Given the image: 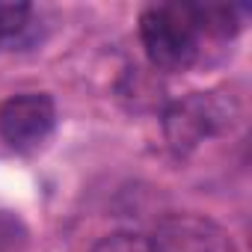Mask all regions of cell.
Instances as JSON below:
<instances>
[{
	"label": "cell",
	"instance_id": "2",
	"mask_svg": "<svg viewBox=\"0 0 252 252\" xmlns=\"http://www.w3.org/2000/svg\"><path fill=\"white\" fill-rule=\"evenodd\" d=\"M234 116H237V104L231 95H225V92H193L166 110L163 131H166L169 146L178 155H190L208 137H217L220 131L231 128Z\"/></svg>",
	"mask_w": 252,
	"mask_h": 252
},
{
	"label": "cell",
	"instance_id": "3",
	"mask_svg": "<svg viewBox=\"0 0 252 252\" xmlns=\"http://www.w3.org/2000/svg\"><path fill=\"white\" fill-rule=\"evenodd\" d=\"M57 125L54 98L45 92H24L0 104V140L15 152L42 146Z\"/></svg>",
	"mask_w": 252,
	"mask_h": 252
},
{
	"label": "cell",
	"instance_id": "6",
	"mask_svg": "<svg viewBox=\"0 0 252 252\" xmlns=\"http://www.w3.org/2000/svg\"><path fill=\"white\" fill-rule=\"evenodd\" d=\"M92 252H152L146 237L137 234H110L92 246Z\"/></svg>",
	"mask_w": 252,
	"mask_h": 252
},
{
	"label": "cell",
	"instance_id": "5",
	"mask_svg": "<svg viewBox=\"0 0 252 252\" xmlns=\"http://www.w3.org/2000/svg\"><path fill=\"white\" fill-rule=\"evenodd\" d=\"M36 36L39 24L30 3H0V51L27 48Z\"/></svg>",
	"mask_w": 252,
	"mask_h": 252
},
{
	"label": "cell",
	"instance_id": "4",
	"mask_svg": "<svg viewBox=\"0 0 252 252\" xmlns=\"http://www.w3.org/2000/svg\"><path fill=\"white\" fill-rule=\"evenodd\" d=\"M152 252H237L231 234L220 228L214 220H205L199 214H169L163 217L152 237Z\"/></svg>",
	"mask_w": 252,
	"mask_h": 252
},
{
	"label": "cell",
	"instance_id": "1",
	"mask_svg": "<svg viewBox=\"0 0 252 252\" xmlns=\"http://www.w3.org/2000/svg\"><path fill=\"white\" fill-rule=\"evenodd\" d=\"M237 30V9L222 3H152L140 15V42L160 71H187L205 45L231 42Z\"/></svg>",
	"mask_w": 252,
	"mask_h": 252
},
{
	"label": "cell",
	"instance_id": "7",
	"mask_svg": "<svg viewBox=\"0 0 252 252\" xmlns=\"http://www.w3.org/2000/svg\"><path fill=\"white\" fill-rule=\"evenodd\" d=\"M21 243H24V228L18 217L0 211V252H18Z\"/></svg>",
	"mask_w": 252,
	"mask_h": 252
}]
</instances>
